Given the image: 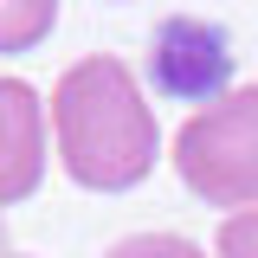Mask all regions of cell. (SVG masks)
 Segmentation results:
<instances>
[{
    "label": "cell",
    "instance_id": "cell-3",
    "mask_svg": "<svg viewBox=\"0 0 258 258\" xmlns=\"http://www.w3.org/2000/svg\"><path fill=\"white\" fill-rule=\"evenodd\" d=\"M149 78L155 91L187 97V103H213L226 97V78H232V45L213 20H194V13H174L161 20L155 39H149Z\"/></svg>",
    "mask_w": 258,
    "mask_h": 258
},
{
    "label": "cell",
    "instance_id": "cell-7",
    "mask_svg": "<svg viewBox=\"0 0 258 258\" xmlns=\"http://www.w3.org/2000/svg\"><path fill=\"white\" fill-rule=\"evenodd\" d=\"M213 252L220 258H258V207H245V213H232V220L220 226Z\"/></svg>",
    "mask_w": 258,
    "mask_h": 258
},
{
    "label": "cell",
    "instance_id": "cell-6",
    "mask_svg": "<svg viewBox=\"0 0 258 258\" xmlns=\"http://www.w3.org/2000/svg\"><path fill=\"white\" fill-rule=\"evenodd\" d=\"M103 258H207V252L181 232H136V239H116Z\"/></svg>",
    "mask_w": 258,
    "mask_h": 258
},
{
    "label": "cell",
    "instance_id": "cell-5",
    "mask_svg": "<svg viewBox=\"0 0 258 258\" xmlns=\"http://www.w3.org/2000/svg\"><path fill=\"white\" fill-rule=\"evenodd\" d=\"M52 26H58V0H0V58L32 52Z\"/></svg>",
    "mask_w": 258,
    "mask_h": 258
},
{
    "label": "cell",
    "instance_id": "cell-8",
    "mask_svg": "<svg viewBox=\"0 0 258 258\" xmlns=\"http://www.w3.org/2000/svg\"><path fill=\"white\" fill-rule=\"evenodd\" d=\"M0 252H7V232H0Z\"/></svg>",
    "mask_w": 258,
    "mask_h": 258
},
{
    "label": "cell",
    "instance_id": "cell-2",
    "mask_svg": "<svg viewBox=\"0 0 258 258\" xmlns=\"http://www.w3.org/2000/svg\"><path fill=\"white\" fill-rule=\"evenodd\" d=\"M174 168L207 207H258V84L194 110L174 136Z\"/></svg>",
    "mask_w": 258,
    "mask_h": 258
},
{
    "label": "cell",
    "instance_id": "cell-4",
    "mask_svg": "<svg viewBox=\"0 0 258 258\" xmlns=\"http://www.w3.org/2000/svg\"><path fill=\"white\" fill-rule=\"evenodd\" d=\"M45 181V103L32 84L0 78V207Z\"/></svg>",
    "mask_w": 258,
    "mask_h": 258
},
{
    "label": "cell",
    "instance_id": "cell-1",
    "mask_svg": "<svg viewBox=\"0 0 258 258\" xmlns=\"http://www.w3.org/2000/svg\"><path fill=\"white\" fill-rule=\"evenodd\" d=\"M52 129H58V161L78 187L91 194H129L149 181L161 149L155 110L123 58H78L52 91Z\"/></svg>",
    "mask_w": 258,
    "mask_h": 258
}]
</instances>
